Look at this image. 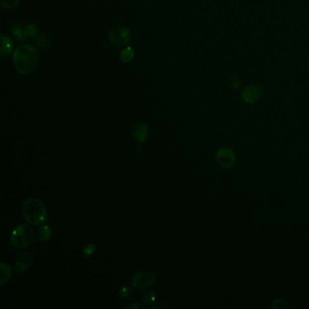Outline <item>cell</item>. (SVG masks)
I'll list each match as a JSON object with an SVG mask.
<instances>
[{
  "label": "cell",
  "mask_w": 309,
  "mask_h": 309,
  "mask_svg": "<svg viewBox=\"0 0 309 309\" xmlns=\"http://www.w3.org/2000/svg\"><path fill=\"white\" fill-rule=\"evenodd\" d=\"M13 59L17 73L26 75L31 73L37 67L39 54L33 46L23 44L15 49Z\"/></svg>",
  "instance_id": "1"
},
{
  "label": "cell",
  "mask_w": 309,
  "mask_h": 309,
  "mask_svg": "<svg viewBox=\"0 0 309 309\" xmlns=\"http://www.w3.org/2000/svg\"><path fill=\"white\" fill-rule=\"evenodd\" d=\"M124 309H145V307H144V306H142V305L141 304H130L125 306V307H124Z\"/></svg>",
  "instance_id": "20"
},
{
  "label": "cell",
  "mask_w": 309,
  "mask_h": 309,
  "mask_svg": "<svg viewBox=\"0 0 309 309\" xmlns=\"http://www.w3.org/2000/svg\"><path fill=\"white\" fill-rule=\"evenodd\" d=\"M24 32H25L26 37H28V36L29 37H34V36L37 35V26L36 25H34V24H30V25L26 26Z\"/></svg>",
  "instance_id": "19"
},
{
  "label": "cell",
  "mask_w": 309,
  "mask_h": 309,
  "mask_svg": "<svg viewBox=\"0 0 309 309\" xmlns=\"http://www.w3.org/2000/svg\"><path fill=\"white\" fill-rule=\"evenodd\" d=\"M169 309L167 305L163 304V303H157V304L152 305L151 309Z\"/></svg>",
  "instance_id": "21"
},
{
  "label": "cell",
  "mask_w": 309,
  "mask_h": 309,
  "mask_svg": "<svg viewBox=\"0 0 309 309\" xmlns=\"http://www.w3.org/2000/svg\"><path fill=\"white\" fill-rule=\"evenodd\" d=\"M156 279H157L156 274L152 270L145 269V270L137 271L131 279L132 288H139V289L149 288L156 282Z\"/></svg>",
  "instance_id": "4"
},
{
  "label": "cell",
  "mask_w": 309,
  "mask_h": 309,
  "mask_svg": "<svg viewBox=\"0 0 309 309\" xmlns=\"http://www.w3.org/2000/svg\"><path fill=\"white\" fill-rule=\"evenodd\" d=\"M22 216L30 225H43L48 222V210L41 199L32 197L22 205Z\"/></svg>",
  "instance_id": "2"
},
{
  "label": "cell",
  "mask_w": 309,
  "mask_h": 309,
  "mask_svg": "<svg viewBox=\"0 0 309 309\" xmlns=\"http://www.w3.org/2000/svg\"><path fill=\"white\" fill-rule=\"evenodd\" d=\"M264 95V91L258 86H248L242 91V99L247 104H254Z\"/></svg>",
  "instance_id": "8"
},
{
  "label": "cell",
  "mask_w": 309,
  "mask_h": 309,
  "mask_svg": "<svg viewBox=\"0 0 309 309\" xmlns=\"http://www.w3.org/2000/svg\"><path fill=\"white\" fill-rule=\"evenodd\" d=\"M11 277H12V268L10 266L5 262H1L0 263V285H4L6 282H8L10 280Z\"/></svg>",
  "instance_id": "11"
},
{
  "label": "cell",
  "mask_w": 309,
  "mask_h": 309,
  "mask_svg": "<svg viewBox=\"0 0 309 309\" xmlns=\"http://www.w3.org/2000/svg\"><path fill=\"white\" fill-rule=\"evenodd\" d=\"M134 58H135V51L131 47L126 46L125 48L121 51L120 58L124 63H131Z\"/></svg>",
  "instance_id": "12"
},
{
  "label": "cell",
  "mask_w": 309,
  "mask_h": 309,
  "mask_svg": "<svg viewBox=\"0 0 309 309\" xmlns=\"http://www.w3.org/2000/svg\"><path fill=\"white\" fill-rule=\"evenodd\" d=\"M133 293L132 288L130 286H122L118 290V296L122 299H128L131 298Z\"/></svg>",
  "instance_id": "15"
},
{
  "label": "cell",
  "mask_w": 309,
  "mask_h": 309,
  "mask_svg": "<svg viewBox=\"0 0 309 309\" xmlns=\"http://www.w3.org/2000/svg\"><path fill=\"white\" fill-rule=\"evenodd\" d=\"M12 33L18 41H23L26 39V34L25 32L22 31L21 26L18 23H15L12 26Z\"/></svg>",
  "instance_id": "14"
},
{
  "label": "cell",
  "mask_w": 309,
  "mask_h": 309,
  "mask_svg": "<svg viewBox=\"0 0 309 309\" xmlns=\"http://www.w3.org/2000/svg\"><path fill=\"white\" fill-rule=\"evenodd\" d=\"M33 258L34 257L31 252L24 251L20 253L14 261V266H15L16 272L20 273V274L26 272L31 266Z\"/></svg>",
  "instance_id": "6"
},
{
  "label": "cell",
  "mask_w": 309,
  "mask_h": 309,
  "mask_svg": "<svg viewBox=\"0 0 309 309\" xmlns=\"http://www.w3.org/2000/svg\"><path fill=\"white\" fill-rule=\"evenodd\" d=\"M36 232L30 224H19L12 231L11 246L15 248L22 249L30 246L35 240Z\"/></svg>",
  "instance_id": "3"
},
{
  "label": "cell",
  "mask_w": 309,
  "mask_h": 309,
  "mask_svg": "<svg viewBox=\"0 0 309 309\" xmlns=\"http://www.w3.org/2000/svg\"><path fill=\"white\" fill-rule=\"evenodd\" d=\"M109 40L117 47H126L131 42V34L128 28L124 26H117L109 33Z\"/></svg>",
  "instance_id": "5"
},
{
  "label": "cell",
  "mask_w": 309,
  "mask_h": 309,
  "mask_svg": "<svg viewBox=\"0 0 309 309\" xmlns=\"http://www.w3.org/2000/svg\"><path fill=\"white\" fill-rule=\"evenodd\" d=\"M13 49H14V45H13L12 39L10 37L2 34L1 35V50H0L1 56L3 58L9 56L11 53L13 52Z\"/></svg>",
  "instance_id": "10"
},
{
  "label": "cell",
  "mask_w": 309,
  "mask_h": 309,
  "mask_svg": "<svg viewBox=\"0 0 309 309\" xmlns=\"http://www.w3.org/2000/svg\"><path fill=\"white\" fill-rule=\"evenodd\" d=\"M37 238L39 239V241H48L51 237H52V231L51 228L48 225H44L43 224L38 230H37Z\"/></svg>",
  "instance_id": "13"
},
{
  "label": "cell",
  "mask_w": 309,
  "mask_h": 309,
  "mask_svg": "<svg viewBox=\"0 0 309 309\" xmlns=\"http://www.w3.org/2000/svg\"><path fill=\"white\" fill-rule=\"evenodd\" d=\"M216 160L221 166L230 167L235 163V155L230 149L222 147L216 152Z\"/></svg>",
  "instance_id": "7"
},
{
  "label": "cell",
  "mask_w": 309,
  "mask_h": 309,
  "mask_svg": "<svg viewBox=\"0 0 309 309\" xmlns=\"http://www.w3.org/2000/svg\"><path fill=\"white\" fill-rule=\"evenodd\" d=\"M149 135V127L145 123H138L133 128V137L137 142H144Z\"/></svg>",
  "instance_id": "9"
},
{
  "label": "cell",
  "mask_w": 309,
  "mask_h": 309,
  "mask_svg": "<svg viewBox=\"0 0 309 309\" xmlns=\"http://www.w3.org/2000/svg\"><path fill=\"white\" fill-rule=\"evenodd\" d=\"M156 300V293L153 290H148L145 293L142 294V304H151Z\"/></svg>",
  "instance_id": "16"
},
{
  "label": "cell",
  "mask_w": 309,
  "mask_h": 309,
  "mask_svg": "<svg viewBox=\"0 0 309 309\" xmlns=\"http://www.w3.org/2000/svg\"><path fill=\"white\" fill-rule=\"evenodd\" d=\"M95 251H96V246L94 243H89V244L85 245L83 248V254H84V256H86V257L92 256L94 253H95Z\"/></svg>",
  "instance_id": "18"
},
{
  "label": "cell",
  "mask_w": 309,
  "mask_h": 309,
  "mask_svg": "<svg viewBox=\"0 0 309 309\" xmlns=\"http://www.w3.org/2000/svg\"><path fill=\"white\" fill-rule=\"evenodd\" d=\"M20 0H0V5L5 9H13L18 5Z\"/></svg>",
  "instance_id": "17"
}]
</instances>
